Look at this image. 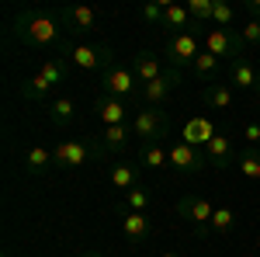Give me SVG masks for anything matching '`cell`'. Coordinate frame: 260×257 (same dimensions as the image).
Returning <instances> with one entry per match:
<instances>
[{
    "mask_svg": "<svg viewBox=\"0 0 260 257\" xmlns=\"http://www.w3.org/2000/svg\"><path fill=\"white\" fill-rule=\"evenodd\" d=\"M11 35L21 39L31 49H62V28L56 14H39V11H24L11 21Z\"/></svg>",
    "mask_w": 260,
    "mask_h": 257,
    "instance_id": "6da1fadb",
    "label": "cell"
},
{
    "mask_svg": "<svg viewBox=\"0 0 260 257\" xmlns=\"http://www.w3.org/2000/svg\"><path fill=\"white\" fill-rule=\"evenodd\" d=\"M70 70L73 66H70L66 56H49V63H42L35 77H28L21 83V98L24 101H49V94L70 80Z\"/></svg>",
    "mask_w": 260,
    "mask_h": 257,
    "instance_id": "7a4b0ae2",
    "label": "cell"
},
{
    "mask_svg": "<svg viewBox=\"0 0 260 257\" xmlns=\"http://www.w3.org/2000/svg\"><path fill=\"white\" fill-rule=\"evenodd\" d=\"M52 160H56V170H77V167L90 163V160H104V146L94 136L62 139L59 146L52 150Z\"/></svg>",
    "mask_w": 260,
    "mask_h": 257,
    "instance_id": "3957f363",
    "label": "cell"
},
{
    "mask_svg": "<svg viewBox=\"0 0 260 257\" xmlns=\"http://www.w3.org/2000/svg\"><path fill=\"white\" fill-rule=\"evenodd\" d=\"M201 56V42L194 32H177V35H167L163 42V63L174 66V70H191V63Z\"/></svg>",
    "mask_w": 260,
    "mask_h": 257,
    "instance_id": "277c9868",
    "label": "cell"
},
{
    "mask_svg": "<svg viewBox=\"0 0 260 257\" xmlns=\"http://www.w3.org/2000/svg\"><path fill=\"white\" fill-rule=\"evenodd\" d=\"M66 60H70L73 70H80V73H104V70L115 66V63H111V49H108V45H90V42L70 45V49H66Z\"/></svg>",
    "mask_w": 260,
    "mask_h": 257,
    "instance_id": "5b68a950",
    "label": "cell"
},
{
    "mask_svg": "<svg viewBox=\"0 0 260 257\" xmlns=\"http://www.w3.org/2000/svg\"><path fill=\"white\" fill-rule=\"evenodd\" d=\"M132 129H136V139L142 142H163L170 136V115L163 108H139L136 119H132Z\"/></svg>",
    "mask_w": 260,
    "mask_h": 257,
    "instance_id": "8992f818",
    "label": "cell"
},
{
    "mask_svg": "<svg viewBox=\"0 0 260 257\" xmlns=\"http://www.w3.org/2000/svg\"><path fill=\"white\" fill-rule=\"evenodd\" d=\"M212 212H215V205L205 195H184L177 202V216L187 219L198 237H208V233H212Z\"/></svg>",
    "mask_w": 260,
    "mask_h": 257,
    "instance_id": "52a82bcc",
    "label": "cell"
},
{
    "mask_svg": "<svg viewBox=\"0 0 260 257\" xmlns=\"http://www.w3.org/2000/svg\"><path fill=\"white\" fill-rule=\"evenodd\" d=\"M205 52H212L215 60H240L243 56V39L233 28H208L205 32Z\"/></svg>",
    "mask_w": 260,
    "mask_h": 257,
    "instance_id": "ba28073f",
    "label": "cell"
},
{
    "mask_svg": "<svg viewBox=\"0 0 260 257\" xmlns=\"http://www.w3.org/2000/svg\"><path fill=\"white\" fill-rule=\"evenodd\" d=\"M101 83H104V94H111V98H121V101H132L139 98V80L132 70H125V66H111V70H104L101 73Z\"/></svg>",
    "mask_w": 260,
    "mask_h": 257,
    "instance_id": "9c48e42d",
    "label": "cell"
},
{
    "mask_svg": "<svg viewBox=\"0 0 260 257\" xmlns=\"http://www.w3.org/2000/svg\"><path fill=\"white\" fill-rule=\"evenodd\" d=\"M180 77H184L180 70H174V66H167V70H163V77H156L153 83H146V87L139 91V98L146 101V108H163V104L170 101V94L177 91Z\"/></svg>",
    "mask_w": 260,
    "mask_h": 257,
    "instance_id": "30bf717a",
    "label": "cell"
},
{
    "mask_svg": "<svg viewBox=\"0 0 260 257\" xmlns=\"http://www.w3.org/2000/svg\"><path fill=\"white\" fill-rule=\"evenodd\" d=\"M170 167L177 170V174H201L205 167H208V157H205V150L198 146H187L184 139L170 146Z\"/></svg>",
    "mask_w": 260,
    "mask_h": 257,
    "instance_id": "8fae6325",
    "label": "cell"
},
{
    "mask_svg": "<svg viewBox=\"0 0 260 257\" xmlns=\"http://www.w3.org/2000/svg\"><path fill=\"white\" fill-rule=\"evenodd\" d=\"M94 115L104 122V129H111V125H128V122L136 119L132 108H128V101L111 98V94H101V98L94 101Z\"/></svg>",
    "mask_w": 260,
    "mask_h": 257,
    "instance_id": "7c38bea8",
    "label": "cell"
},
{
    "mask_svg": "<svg viewBox=\"0 0 260 257\" xmlns=\"http://www.w3.org/2000/svg\"><path fill=\"white\" fill-rule=\"evenodd\" d=\"M118 219H121V237L128 240L132 247H139V243H146V240L153 237V219L146 216V212H128V209H121Z\"/></svg>",
    "mask_w": 260,
    "mask_h": 257,
    "instance_id": "4fadbf2b",
    "label": "cell"
},
{
    "mask_svg": "<svg viewBox=\"0 0 260 257\" xmlns=\"http://www.w3.org/2000/svg\"><path fill=\"white\" fill-rule=\"evenodd\" d=\"M59 21L66 28H73V32H80V35H90V32H98L101 28V14L94 7H87V4H77V7H66L59 14Z\"/></svg>",
    "mask_w": 260,
    "mask_h": 257,
    "instance_id": "5bb4252c",
    "label": "cell"
},
{
    "mask_svg": "<svg viewBox=\"0 0 260 257\" xmlns=\"http://www.w3.org/2000/svg\"><path fill=\"white\" fill-rule=\"evenodd\" d=\"M163 70H167V63H163V56H156V52H139V56H132V73L139 80V87L153 83L156 77H163Z\"/></svg>",
    "mask_w": 260,
    "mask_h": 257,
    "instance_id": "9a60e30c",
    "label": "cell"
},
{
    "mask_svg": "<svg viewBox=\"0 0 260 257\" xmlns=\"http://www.w3.org/2000/svg\"><path fill=\"white\" fill-rule=\"evenodd\" d=\"M215 132H219V129H215V122L208 119V115H194V119H187V125H184V142L205 150Z\"/></svg>",
    "mask_w": 260,
    "mask_h": 257,
    "instance_id": "2e32d148",
    "label": "cell"
},
{
    "mask_svg": "<svg viewBox=\"0 0 260 257\" xmlns=\"http://www.w3.org/2000/svg\"><path fill=\"white\" fill-rule=\"evenodd\" d=\"M257 80H260V70L246 60V56L229 63V83H233V87H240V91H257Z\"/></svg>",
    "mask_w": 260,
    "mask_h": 257,
    "instance_id": "e0dca14e",
    "label": "cell"
},
{
    "mask_svg": "<svg viewBox=\"0 0 260 257\" xmlns=\"http://www.w3.org/2000/svg\"><path fill=\"white\" fill-rule=\"evenodd\" d=\"M205 157H208V167L225 170V167L233 163V139L225 136V132H215V136H212V142L205 146Z\"/></svg>",
    "mask_w": 260,
    "mask_h": 257,
    "instance_id": "ac0fdd59",
    "label": "cell"
},
{
    "mask_svg": "<svg viewBox=\"0 0 260 257\" xmlns=\"http://www.w3.org/2000/svg\"><path fill=\"white\" fill-rule=\"evenodd\" d=\"M201 104L212 108V111H229L236 104V94H233V83H208L201 91Z\"/></svg>",
    "mask_w": 260,
    "mask_h": 257,
    "instance_id": "d6986e66",
    "label": "cell"
},
{
    "mask_svg": "<svg viewBox=\"0 0 260 257\" xmlns=\"http://www.w3.org/2000/svg\"><path fill=\"white\" fill-rule=\"evenodd\" d=\"M163 28H167V35L191 32V28H194V21H191V14H187V4H170V0H167V11H163Z\"/></svg>",
    "mask_w": 260,
    "mask_h": 257,
    "instance_id": "ffe728a7",
    "label": "cell"
},
{
    "mask_svg": "<svg viewBox=\"0 0 260 257\" xmlns=\"http://www.w3.org/2000/svg\"><path fill=\"white\" fill-rule=\"evenodd\" d=\"M52 167H56V160H52V150L49 146H31L28 150V157H24V174L28 178H42Z\"/></svg>",
    "mask_w": 260,
    "mask_h": 257,
    "instance_id": "44dd1931",
    "label": "cell"
},
{
    "mask_svg": "<svg viewBox=\"0 0 260 257\" xmlns=\"http://www.w3.org/2000/svg\"><path fill=\"white\" fill-rule=\"evenodd\" d=\"M98 139H101V146H104V153H118V150H125V146L136 139V129H132V122H128V125H111V129H104Z\"/></svg>",
    "mask_w": 260,
    "mask_h": 257,
    "instance_id": "7402d4cb",
    "label": "cell"
},
{
    "mask_svg": "<svg viewBox=\"0 0 260 257\" xmlns=\"http://www.w3.org/2000/svg\"><path fill=\"white\" fill-rule=\"evenodd\" d=\"M219 70H222V60H215L212 52H205V49H201V56L191 63V70H187V73H191V77H198V80H205V87H208V83H219Z\"/></svg>",
    "mask_w": 260,
    "mask_h": 257,
    "instance_id": "603a6c76",
    "label": "cell"
},
{
    "mask_svg": "<svg viewBox=\"0 0 260 257\" xmlns=\"http://www.w3.org/2000/svg\"><path fill=\"white\" fill-rule=\"evenodd\" d=\"M108 178H111V188L125 195V191L139 188V167H136V163H115Z\"/></svg>",
    "mask_w": 260,
    "mask_h": 257,
    "instance_id": "cb8c5ba5",
    "label": "cell"
},
{
    "mask_svg": "<svg viewBox=\"0 0 260 257\" xmlns=\"http://www.w3.org/2000/svg\"><path fill=\"white\" fill-rule=\"evenodd\" d=\"M45 111H49V122L52 125H70V122L77 119V101L73 98H52L49 104H45Z\"/></svg>",
    "mask_w": 260,
    "mask_h": 257,
    "instance_id": "d4e9b609",
    "label": "cell"
},
{
    "mask_svg": "<svg viewBox=\"0 0 260 257\" xmlns=\"http://www.w3.org/2000/svg\"><path fill=\"white\" fill-rule=\"evenodd\" d=\"M139 163L142 167H153V170L170 167V150H167L163 142H142L139 146Z\"/></svg>",
    "mask_w": 260,
    "mask_h": 257,
    "instance_id": "484cf974",
    "label": "cell"
},
{
    "mask_svg": "<svg viewBox=\"0 0 260 257\" xmlns=\"http://www.w3.org/2000/svg\"><path fill=\"white\" fill-rule=\"evenodd\" d=\"M236 163H240L243 181H260V146H246Z\"/></svg>",
    "mask_w": 260,
    "mask_h": 257,
    "instance_id": "4316f807",
    "label": "cell"
},
{
    "mask_svg": "<svg viewBox=\"0 0 260 257\" xmlns=\"http://www.w3.org/2000/svg\"><path fill=\"white\" fill-rule=\"evenodd\" d=\"M212 11H215V0H187V14L194 24H212Z\"/></svg>",
    "mask_w": 260,
    "mask_h": 257,
    "instance_id": "83f0119b",
    "label": "cell"
},
{
    "mask_svg": "<svg viewBox=\"0 0 260 257\" xmlns=\"http://www.w3.org/2000/svg\"><path fill=\"white\" fill-rule=\"evenodd\" d=\"M233 226H236V212L229 205H215V212H212V233H229Z\"/></svg>",
    "mask_w": 260,
    "mask_h": 257,
    "instance_id": "f1b7e54d",
    "label": "cell"
},
{
    "mask_svg": "<svg viewBox=\"0 0 260 257\" xmlns=\"http://www.w3.org/2000/svg\"><path fill=\"white\" fill-rule=\"evenodd\" d=\"M163 11H167V0H146V4L139 7V18L146 21V24L163 28Z\"/></svg>",
    "mask_w": 260,
    "mask_h": 257,
    "instance_id": "f546056e",
    "label": "cell"
},
{
    "mask_svg": "<svg viewBox=\"0 0 260 257\" xmlns=\"http://www.w3.org/2000/svg\"><path fill=\"white\" fill-rule=\"evenodd\" d=\"M233 21H236V7H233V4H225V0H215L212 24H215V28H233Z\"/></svg>",
    "mask_w": 260,
    "mask_h": 257,
    "instance_id": "4dcf8cb0",
    "label": "cell"
},
{
    "mask_svg": "<svg viewBox=\"0 0 260 257\" xmlns=\"http://www.w3.org/2000/svg\"><path fill=\"white\" fill-rule=\"evenodd\" d=\"M121 209H128V212H146L149 209V191L146 188H132V191H125V205Z\"/></svg>",
    "mask_w": 260,
    "mask_h": 257,
    "instance_id": "1f68e13d",
    "label": "cell"
},
{
    "mask_svg": "<svg viewBox=\"0 0 260 257\" xmlns=\"http://www.w3.org/2000/svg\"><path fill=\"white\" fill-rule=\"evenodd\" d=\"M240 39H243V45H260V21L257 18H246V21H243Z\"/></svg>",
    "mask_w": 260,
    "mask_h": 257,
    "instance_id": "d6a6232c",
    "label": "cell"
},
{
    "mask_svg": "<svg viewBox=\"0 0 260 257\" xmlns=\"http://www.w3.org/2000/svg\"><path fill=\"white\" fill-rule=\"evenodd\" d=\"M243 139H246L250 146H260V122H250V125L243 129Z\"/></svg>",
    "mask_w": 260,
    "mask_h": 257,
    "instance_id": "836d02e7",
    "label": "cell"
},
{
    "mask_svg": "<svg viewBox=\"0 0 260 257\" xmlns=\"http://www.w3.org/2000/svg\"><path fill=\"white\" fill-rule=\"evenodd\" d=\"M246 11H250V18L260 21V0H246Z\"/></svg>",
    "mask_w": 260,
    "mask_h": 257,
    "instance_id": "e575fe53",
    "label": "cell"
},
{
    "mask_svg": "<svg viewBox=\"0 0 260 257\" xmlns=\"http://www.w3.org/2000/svg\"><path fill=\"white\" fill-rule=\"evenodd\" d=\"M160 257H184V254H180V250H163Z\"/></svg>",
    "mask_w": 260,
    "mask_h": 257,
    "instance_id": "d590c367",
    "label": "cell"
},
{
    "mask_svg": "<svg viewBox=\"0 0 260 257\" xmlns=\"http://www.w3.org/2000/svg\"><path fill=\"white\" fill-rule=\"evenodd\" d=\"M83 257H98V254H83Z\"/></svg>",
    "mask_w": 260,
    "mask_h": 257,
    "instance_id": "8d00e7d4",
    "label": "cell"
},
{
    "mask_svg": "<svg viewBox=\"0 0 260 257\" xmlns=\"http://www.w3.org/2000/svg\"><path fill=\"white\" fill-rule=\"evenodd\" d=\"M257 94H260V80H257Z\"/></svg>",
    "mask_w": 260,
    "mask_h": 257,
    "instance_id": "74e56055",
    "label": "cell"
}]
</instances>
